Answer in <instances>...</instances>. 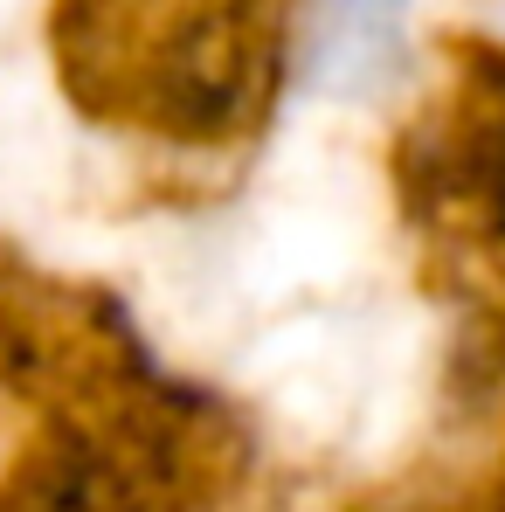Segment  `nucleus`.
<instances>
[{"mask_svg": "<svg viewBox=\"0 0 505 512\" xmlns=\"http://www.w3.org/2000/svg\"><path fill=\"white\" fill-rule=\"evenodd\" d=\"M402 0H319V77L333 90H374L395 56Z\"/></svg>", "mask_w": 505, "mask_h": 512, "instance_id": "1", "label": "nucleus"}]
</instances>
